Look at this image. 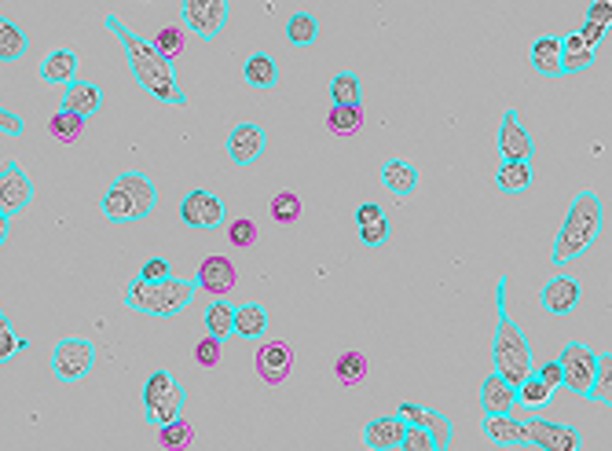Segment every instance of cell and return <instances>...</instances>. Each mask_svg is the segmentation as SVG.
I'll return each mask as SVG.
<instances>
[{
  "mask_svg": "<svg viewBox=\"0 0 612 451\" xmlns=\"http://www.w3.org/2000/svg\"><path fill=\"white\" fill-rule=\"evenodd\" d=\"M107 30L114 33L121 41V48H125V63H129L132 77H136V85L143 88V92H151L158 103H169V107H187V92L180 88V81H176V70L169 59H162V55L154 52V44L147 41V37H140L136 30H129L125 22L114 15V11H107Z\"/></svg>",
  "mask_w": 612,
  "mask_h": 451,
  "instance_id": "obj_1",
  "label": "cell"
},
{
  "mask_svg": "<svg viewBox=\"0 0 612 451\" xmlns=\"http://www.w3.org/2000/svg\"><path fill=\"white\" fill-rule=\"evenodd\" d=\"M605 228V206H602V195L583 187L580 195L572 198L569 213L561 220L558 235H554V246H550V264H569L576 261L580 253H587L598 242Z\"/></svg>",
  "mask_w": 612,
  "mask_h": 451,
  "instance_id": "obj_2",
  "label": "cell"
},
{
  "mask_svg": "<svg viewBox=\"0 0 612 451\" xmlns=\"http://www.w3.org/2000/svg\"><path fill=\"white\" fill-rule=\"evenodd\" d=\"M492 367L495 374L517 385L532 374V345H528L525 330L517 327L510 308H506V275H499L495 283V334H492Z\"/></svg>",
  "mask_w": 612,
  "mask_h": 451,
  "instance_id": "obj_3",
  "label": "cell"
},
{
  "mask_svg": "<svg viewBox=\"0 0 612 451\" xmlns=\"http://www.w3.org/2000/svg\"><path fill=\"white\" fill-rule=\"evenodd\" d=\"M154 206H158V187L147 173L140 169H129V173L114 176L99 198V213L110 220V224H136V220L151 217Z\"/></svg>",
  "mask_w": 612,
  "mask_h": 451,
  "instance_id": "obj_4",
  "label": "cell"
},
{
  "mask_svg": "<svg viewBox=\"0 0 612 451\" xmlns=\"http://www.w3.org/2000/svg\"><path fill=\"white\" fill-rule=\"evenodd\" d=\"M195 279H162V283H143L140 275H132L125 290H121V305L140 312V316H158V319H169L176 312H184L191 301H195Z\"/></svg>",
  "mask_w": 612,
  "mask_h": 451,
  "instance_id": "obj_5",
  "label": "cell"
},
{
  "mask_svg": "<svg viewBox=\"0 0 612 451\" xmlns=\"http://www.w3.org/2000/svg\"><path fill=\"white\" fill-rule=\"evenodd\" d=\"M140 404H143L147 426L162 429L180 418V411H184V404H187V389L176 382L169 367H158V371H151L147 374V382H143Z\"/></svg>",
  "mask_w": 612,
  "mask_h": 451,
  "instance_id": "obj_6",
  "label": "cell"
},
{
  "mask_svg": "<svg viewBox=\"0 0 612 451\" xmlns=\"http://www.w3.org/2000/svg\"><path fill=\"white\" fill-rule=\"evenodd\" d=\"M561 363V385L576 396H591L594 374H598V363H602V352H594L591 345L583 341H569L558 356Z\"/></svg>",
  "mask_w": 612,
  "mask_h": 451,
  "instance_id": "obj_7",
  "label": "cell"
},
{
  "mask_svg": "<svg viewBox=\"0 0 612 451\" xmlns=\"http://www.w3.org/2000/svg\"><path fill=\"white\" fill-rule=\"evenodd\" d=\"M92 363H96V345L88 338H59L48 356L55 382H81L92 371Z\"/></svg>",
  "mask_w": 612,
  "mask_h": 451,
  "instance_id": "obj_8",
  "label": "cell"
},
{
  "mask_svg": "<svg viewBox=\"0 0 612 451\" xmlns=\"http://www.w3.org/2000/svg\"><path fill=\"white\" fill-rule=\"evenodd\" d=\"M525 422V444L539 451H583V433L572 422H550V418H521Z\"/></svg>",
  "mask_w": 612,
  "mask_h": 451,
  "instance_id": "obj_9",
  "label": "cell"
},
{
  "mask_svg": "<svg viewBox=\"0 0 612 451\" xmlns=\"http://www.w3.org/2000/svg\"><path fill=\"white\" fill-rule=\"evenodd\" d=\"M495 151H499V162H532V154H536V140L514 107L503 110V121L495 132Z\"/></svg>",
  "mask_w": 612,
  "mask_h": 451,
  "instance_id": "obj_10",
  "label": "cell"
},
{
  "mask_svg": "<svg viewBox=\"0 0 612 451\" xmlns=\"http://www.w3.org/2000/svg\"><path fill=\"white\" fill-rule=\"evenodd\" d=\"M231 8L228 0H184L180 4V19H184V26L195 37H202V41H217L220 30H224V22H228Z\"/></svg>",
  "mask_w": 612,
  "mask_h": 451,
  "instance_id": "obj_11",
  "label": "cell"
},
{
  "mask_svg": "<svg viewBox=\"0 0 612 451\" xmlns=\"http://www.w3.org/2000/svg\"><path fill=\"white\" fill-rule=\"evenodd\" d=\"M180 224L198 231H213L224 224V198L213 195L209 187H191L180 202Z\"/></svg>",
  "mask_w": 612,
  "mask_h": 451,
  "instance_id": "obj_12",
  "label": "cell"
},
{
  "mask_svg": "<svg viewBox=\"0 0 612 451\" xmlns=\"http://www.w3.org/2000/svg\"><path fill=\"white\" fill-rule=\"evenodd\" d=\"M253 371L261 378L264 385H283L294 371V349L290 341L283 338H272V341H261L257 352H253Z\"/></svg>",
  "mask_w": 612,
  "mask_h": 451,
  "instance_id": "obj_13",
  "label": "cell"
},
{
  "mask_svg": "<svg viewBox=\"0 0 612 451\" xmlns=\"http://www.w3.org/2000/svg\"><path fill=\"white\" fill-rule=\"evenodd\" d=\"M580 301H583V283L569 272L550 275L547 283L539 286V305H543L547 316H572L580 308Z\"/></svg>",
  "mask_w": 612,
  "mask_h": 451,
  "instance_id": "obj_14",
  "label": "cell"
},
{
  "mask_svg": "<svg viewBox=\"0 0 612 451\" xmlns=\"http://www.w3.org/2000/svg\"><path fill=\"white\" fill-rule=\"evenodd\" d=\"M396 415L404 418L407 426H418L426 429L437 451H448L451 448V437H455V426H451V418L437 407H426V404H415V400H404V404H396Z\"/></svg>",
  "mask_w": 612,
  "mask_h": 451,
  "instance_id": "obj_15",
  "label": "cell"
},
{
  "mask_svg": "<svg viewBox=\"0 0 612 451\" xmlns=\"http://www.w3.org/2000/svg\"><path fill=\"white\" fill-rule=\"evenodd\" d=\"M30 202H33V180L26 176V169L15 158H8V162L0 165V213L15 217Z\"/></svg>",
  "mask_w": 612,
  "mask_h": 451,
  "instance_id": "obj_16",
  "label": "cell"
},
{
  "mask_svg": "<svg viewBox=\"0 0 612 451\" xmlns=\"http://www.w3.org/2000/svg\"><path fill=\"white\" fill-rule=\"evenodd\" d=\"M195 286L198 290H206L213 301H217V297H228L231 290L239 286V268H235V261L224 257V253H209L206 261L198 264Z\"/></svg>",
  "mask_w": 612,
  "mask_h": 451,
  "instance_id": "obj_17",
  "label": "cell"
},
{
  "mask_svg": "<svg viewBox=\"0 0 612 451\" xmlns=\"http://www.w3.org/2000/svg\"><path fill=\"white\" fill-rule=\"evenodd\" d=\"M268 147V132L257 125V121H239L228 129V140H224V151L235 165H253Z\"/></svg>",
  "mask_w": 612,
  "mask_h": 451,
  "instance_id": "obj_18",
  "label": "cell"
},
{
  "mask_svg": "<svg viewBox=\"0 0 612 451\" xmlns=\"http://www.w3.org/2000/svg\"><path fill=\"white\" fill-rule=\"evenodd\" d=\"M37 77H41L44 85H74L77 81V52L74 48H52V52L44 55L41 66H37Z\"/></svg>",
  "mask_w": 612,
  "mask_h": 451,
  "instance_id": "obj_19",
  "label": "cell"
},
{
  "mask_svg": "<svg viewBox=\"0 0 612 451\" xmlns=\"http://www.w3.org/2000/svg\"><path fill=\"white\" fill-rule=\"evenodd\" d=\"M59 110H70L77 118H92L103 110V88L96 81H74V85L63 88V103Z\"/></svg>",
  "mask_w": 612,
  "mask_h": 451,
  "instance_id": "obj_20",
  "label": "cell"
},
{
  "mask_svg": "<svg viewBox=\"0 0 612 451\" xmlns=\"http://www.w3.org/2000/svg\"><path fill=\"white\" fill-rule=\"evenodd\" d=\"M407 422L400 415H378L363 426V444L371 451H396L400 437H404Z\"/></svg>",
  "mask_w": 612,
  "mask_h": 451,
  "instance_id": "obj_21",
  "label": "cell"
},
{
  "mask_svg": "<svg viewBox=\"0 0 612 451\" xmlns=\"http://www.w3.org/2000/svg\"><path fill=\"white\" fill-rule=\"evenodd\" d=\"M481 433L495 448H521L525 444V422L517 415H484Z\"/></svg>",
  "mask_w": 612,
  "mask_h": 451,
  "instance_id": "obj_22",
  "label": "cell"
},
{
  "mask_svg": "<svg viewBox=\"0 0 612 451\" xmlns=\"http://www.w3.org/2000/svg\"><path fill=\"white\" fill-rule=\"evenodd\" d=\"M481 407H484V415H514V411H517V389L510 382H503V378L492 371L481 382Z\"/></svg>",
  "mask_w": 612,
  "mask_h": 451,
  "instance_id": "obj_23",
  "label": "cell"
},
{
  "mask_svg": "<svg viewBox=\"0 0 612 451\" xmlns=\"http://www.w3.org/2000/svg\"><path fill=\"white\" fill-rule=\"evenodd\" d=\"M378 180L385 184V191H393V195H415L418 187V169L407 158H385L382 169H378Z\"/></svg>",
  "mask_w": 612,
  "mask_h": 451,
  "instance_id": "obj_24",
  "label": "cell"
},
{
  "mask_svg": "<svg viewBox=\"0 0 612 451\" xmlns=\"http://www.w3.org/2000/svg\"><path fill=\"white\" fill-rule=\"evenodd\" d=\"M242 81L250 88H261V92L279 85V63H275V55H268V52L246 55V63H242Z\"/></svg>",
  "mask_w": 612,
  "mask_h": 451,
  "instance_id": "obj_25",
  "label": "cell"
},
{
  "mask_svg": "<svg viewBox=\"0 0 612 451\" xmlns=\"http://www.w3.org/2000/svg\"><path fill=\"white\" fill-rule=\"evenodd\" d=\"M528 63L543 77H561V37H554V33L536 37L532 52H528Z\"/></svg>",
  "mask_w": 612,
  "mask_h": 451,
  "instance_id": "obj_26",
  "label": "cell"
},
{
  "mask_svg": "<svg viewBox=\"0 0 612 451\" xmlns=\"http://www.w3.org/2000/svg\"><path fill=\"white\" fill-rule=\"evenodd\" d=\"M594 55H598V48H591L580 33H576V30L565 33V37H561V74H580V70H591Z\"/></svg>",
  "mask_w": 612,
  "mask_h": 451,
  "instance_id": "obj_27",
  "label": "cell"
},
{
  "mask_svg": "<svg viewBox=\"0 0 612 451\" xmlns=\"http://www.w3.org/2000/svg\"><path fill=\"white\" fill-rule=\"evenodd\" d=\"M235 334L242 341H261L268 334V308L261 301H246L235 308Z\"/></svg>",
  "mask_w": 612,
  "mask_h": 451,
  "instance_id": "obj_28",
  "label": "cell"
},
{
  "mask_svg": "<svg viewBox=\"0 0 612 451\" xmlns=\"http://www.w3.org/2000/svg\"><path fill=\"white\" fill-rule=\"evenodd\" d=\"M202 323H206V334L209 338H231L235 334V305H231L228 297H217V301H209L206 312H202Z\"/></svg>",
  "mask_w": 612,
  "mask_h": 451,
  "instance_id": "obj_29",
  "label": "cell"
},
{
  "mask_svg": "<svg viewBox=\"0 0 612 451\" xmlns=\"http://www.w3.org/2000/svg\"><path fill=\"white\" fill-rule=\"evenodd\" d=\"M367 374H371V360H367L363 352H356V349L341 352L338 360H334V378H338L345 389L363 385V382H367Z\"/></svg>",
  "mask_w": 612,
  "mask_h": 451,
  "instance_id": "obj_30",
  "label": "cell"
},
{
  "mask_svg": "<svg viewBox=\"0 0 612 451\" xmlns=\"http://www.w3.org/2000/svg\"><path fill=\"white\" fill-rule=\"evenodd\" d=\"M330 107H363V85L352 70H338L330 77Z\"/></svg>",
  "mask_w": 612,
  "mask_h": 451,
  "instance_id": "obj_31",
  "label": "cell"
},
{
  "mask_svg": "<svg viewBox=\"0 0 612 451\" xmlns=\"http://www.w3.org/2000/svg\"><path fill=\"white\" fill-rule=\"evenodd\" d=\"M495 187L503 195H521L532 187V162H499L495 169Z\"/></svg>",
  "mask_w": 612,
  "mask_h": 451,
  "instance_id": "obj_32",
  "label": "cell"
},
{
  "mask_svg": "<svg viewBox=\"0 0 612 451\" xmlns=\"http://www.w3.org/2000/svg\"><path fill=\"white\" fill-rule=\"evenodd\" d=\"M286 41L294 44V48H308V44L319 41V19L312 11H294L290 19H286Z\"/></svg>",
  "mask_w": 612,
  "mask_h": 451,
  "instance_id": "obj_33",
  "label": "cell"
},
{
  "mask_svg": "<svg viewBox=\"0 0 612 451\" xmlns=\"http://www.w3.org/2000/svg\"><path fill=\"white\" fill-rule=\"evenodd\" d=\"M26 48H30V37H26V30H22L19 22H11V19L0 22V63L22 59Z\"/></svg>",
  "mask_w": 612,
  "mask_h": 451,
  "instance_id": "obj_34",
  "label": "cell"
},
{
  "mask_svg": "<svg viewBox=\"0 0 612 451\" xmlns=\"http://www.w3.org/2000/svg\"><path fill=\"white\" fill-rule=\"evenodd\" d=\"M191 444H195V426L184 415L158 429V448L162 451H191Z\"/></svg>",
  "mask_w": 612,
  "mask_h": 451,
  "instance_id": "obj_35",
  "label": "cell"
},
{
  "mask_svg": "<svg viewBox=\"0 0 612 451\" xmlns=\"http://www.w3.org/2000/svg\"><path fill=\"white\" fill-rule=\"evenodd\" d=\"M81 132H85V118H77L70 110H55L52 118H48V136L55 143H77Z\"/></svg>",
  "mask_w": 612,
  "mask_h": 451,
  "instance_id": "obj_36",
  "label": "cell"
},
{
  "mask_svg": "<svg viewBox=\"0 0 612 451\" xmlns=\"http://www.w3.org/2000/svg\"><path fill=\"white\" fill-rule=\"evenodd\" d=\"M363 129V107H330L327 110V132L334 136H356Z\"/></svg>",
  "mask_w": 612,
  "mask_h": 451,
  "instance_id": "obj_37",
  "label": "cell"
},
{
  "mask_svg": "<svg viewBox=\"0 0 612 451\" xmlns=\"http://www.w3.org/2000/svg\"><path fill=\"white\" fill-rule=\"evenodd\" d=\"M154 52L162 55V59H169V63H176L180 55H184L187 48V33L180 30V26H162V30L154 33Z\"/></svg>",
  "mask_w": 612,
  "mask_h": 451,
  "instance_id": "obj_38",
  "label": "cell"
},
{
  "mask_svg": "<svg viewBox=\"0 0 612 451\" xmlns=\"http://www.w3.org/2000/svg\"><path fill=\"white\" fill-rule=\"evenodd\" d=\"M550 396H554V389H547L536 374H528L525 382L517 385V407H525V411H539V407H547Z\"/></svg>",
  "mask_w": 612,
  "mask_h": 451,
  "instance_id": "obj_39",
  "label": "cell"
},
{
  "mask_svg": "<svg viewBox=\"0 0 612 451\" xmlns=\"http://www.w3.org/2000/svg\"><path fill=\"white\" fill-rule=\"evenodd\" d=\"M301 213H305V206H301V198H297L294 191H279V195L272 198V220H275V224H297V220H301Z\"/></svg>",
  "mask_w": 612,
  "mask_h": 451,
  "instance_id": "obj_40",
  "label": "cell"
},
{
  "mask_svg": "<svg viewBox=\"0 0 612 451\" xmlns=\"http://www.w3.org/2000/svg\"><path fill=\"white\" fill-rule=\"evenodd\" d=\"M26 345H30V341L22 338V334H15V323L0 312V363H8L11 356H19Z\"/></svg>",
  "mask_w": 612,
  "mask_h": 451,
  "instance_id": "obj_41",
  "label": "cell"
},
{
  "mask_svg": "<svg viewBox=\"0 0 612 451\" xmlns=\"http://www.w3.org/2000/svg\"><path fill=\"white\" fill-rule=\"evenodd\" d=\"M228 242L235 246V250H250V246H257V224H253L250 217H239L228 224Z\"/></svg>",
  "mask_w": 612,
  "mask_h": 451,
  "instance_id": "obj_42",
  "label": "cell"
},
{
  "mask_svg": "<svg viewBox=\"0 0 612 451\" xmlns=\"http://www.w3.org/2000/svg\"><path fill=\"white\" fill-rule=\"evenodd\" d=\"M220 360H224V341L206 334V338L195 345V363L198 367H206V371H213V367H220Z\"/></svg>",
  "mask_w": 612,
  "mask_h": 451,
  "instance_id": "obj_43",
  "label": "cell"
},
{
  "mask_svg": "<svg viewBox=\"0 0 612 451\" xmlns=\"http://www.w3.org/2000/svg\"><path fill=\"white\" fill-rule=\"evenodd\" d=\"M396 451H437V444H433V437H429L426 429L407 426L404 437H400V444H396Z\"/></svg>",
  "mask_w": 612,
  "mask_h": 451,
  "instance_id": "obj_44",
  "label": "cell"
},
{
  "mask_svg": "<svg viewBox=\"0 0 612 451\" xmlns=\"http://www.w3.org/2000/svg\"><path fill=\"white\" fill-rule=\"evenodd\" d=\"M609 352H602V363H598V374H594V385H591V396L587 400H594V404H609Z\"/></svg>",
  "mask_w": 612,
  "mask_h": 451,
  "instance_id": "obj_45",
  "label": "cell"
},
{
  "mask_svg": "<svg viewBox=\"0 0 612 451\" xmlns=\"http://www.w3.org/2000/svg\"><path fill=\"white\" fill-rule=\"evenodd\" d=\"M389 235H393V224H389V217L374 220V224H363V228H360V242H363V246H382V242H389Z\"/></svg>",
  "mask_w": 612,
  "mask_h": 451,
  "instance_id": "obj_46",
  "label": "cell"
},
{
  "mask_svg": "<svg viewBox=\"0 0 612 451\" xmlns=\"http://www.w3.org/2000/svg\"><path fill=\"white\" fill-rule=\"evenodd\" d=\"M136 275H140L143 283H162V279H169V275H173V268H169V261H165V257H147Z\"/></svg>",
  "mask_w": 612,
  "mask_h": 451,
  "instance_id": "obj_47",
  "label": "cell"
},
{
  "mask_svg": "<svg viewBox=\"0 0 612 451\" xmlns=\"http://www.w3.org/2000/svg\"><path fill=\"white\" fill-rule=\"evenodd\" d=\"M539 378V382L547 385V389H561V363L558 360H547L539 371H532Z\"/></svg>",
  "mask_w": 612,
  "mask_h": 451,
  "instance_id": "obj_48",
  "label": "cell"
},
{
  "mask_svg": "<svg viewBox=\"0 0 612 451\" xmlns=\"http://www.w3.org/2000/svg\"><path fill=\"white\" fill-rule=\"evenodd\" d=\"M0 132H4V136H22V132H26V121H22L15 110L0 107Z\"/></svg>",
  "mask_w": 612,
  "mask_h": 451,
  "instance_id": "obj_49",
  "label": "cell"
},
{
  "mask_svg": "<svg viewBox=\"0 0 612 451\" xmlns=\"http://www.w3.org/2000/svg\"><path fill=\"white\" fill-rule=\"evenodd\" d=\"M587 22H598V26H605V30H609V26H612V4H609V0H594L591 8H587Z\"/></svg>",
  "mask_w": 612,
  "mask_h": 451,
  "instance_id": "obj_50",
  "label": "cell"
},
{
  "mask_svg": "<svg viewBox=\"0 0 612 451\" xmlns=\"http://www.w3.org/2000/svg\"><path fill=\"white\" fill-rule=\"evenodd\" d=\"M385 209L378 206V202H360L356 206V228H363V224H374V220H382Z\"/></svg>",
  "mask_w": 612,
  "mask_h": 451,
  "instance_id": "obj_51",
  "label": "cell"
},
{
  "mask_svg": "<svg viewBox=\"0 0 612 451\" xmlns=\"http://www.w3.org/2000/svg\"><path fill=\"white\" fill-rule=\"evenodd\" d=\"M8 231H11V217H4V213H0V246L8 242Z\"/></svg>",
  "mask_w": 612,
  "mask_h": 451,
  "instance_id": "obj_52",
  "label": "cell"
},
{
  "mask_svg": "<svg viewBox=\"0 0 612 451\" xmlns=\"http://www.w3.org/2000/svg\"><path fill=\"white\" fill-rule=\"evenodd\" d=\"M0 22H4V15H0Z\"/></svg>",
  "mask_w": 612,
  "mask_h": 451,
  "instance_id": "obj_53",
  "label": "cell"
},
{
  "mask_svg": "<svg viewBox=\"0 0 612 451\" xmlns=\"http://www.w3.org/2000/svg\"><path fill=\"white\" fill-rule=\"evenodd\" d=\"M0 312H4V308H0Z\"/></svg>",
  "mask_w": 612,
  "mask_h": 451,
  "instance_id": "obj_54",
  "label": "cell"
}]
</instances>
